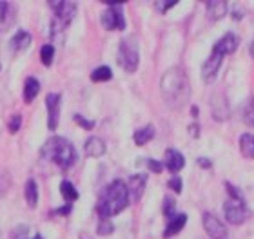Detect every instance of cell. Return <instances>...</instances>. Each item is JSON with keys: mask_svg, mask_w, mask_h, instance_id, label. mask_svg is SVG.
Wrapping results in <instances>:
<instances>
[{"mask_svg": "<svg viewBox=\"0 0 254 239\" xmlns=\"http://www.w3.org/2000/svg\"><path fill=\"white\" fill-rule=\"evenodd\" d=\"M160 93L171 109H182L184 105H187L190 96V85L186 71L180 67H171L169 71H165L160 82Z\"/></svg>", "mask_w": 254, "mask_h": 239, "instance_id": "1", "label": "cell"}, {"mask_svg": "<svg viewBox=\"0 0 254 239\" xmlns=\"http://www.w3.org/2000/svg\"><path fill=\"white\" fill-rule=\"evenodd\" d=\"M129 205V191L122 180H115L111 185H107L98 196L96 201V214L100 219H111L127 208Z\"/></svg>", "mask_w": 254, "mask_h": 239, "instance_id": "2", "label": "cell"}, {"mask_svg": "<svg viewBox=\"0 0 254 239\" xmlns=\"http://www.w3.org/2000/svg\"><path fill=\"white\" fill-rule=\"evenodd\" d=\"M42 156L57 163L60 169H69L76 161V150L73 143L62 136H53L51 140H48L42 147Z\"/></svg>", "mask_w": 254, "mask_h": 239, "instance_id": "3", "label": "cell"}, {"mask_svg": "<svg viewBox=\"0 0 254 239\" xmlns=\"http://www.w3.org/2000/svg\"><path fill=\"white\" fill-rule=\"evenodd\" d=\"M49 7L55 13V18L51 20V37L55 40H62L65 27L73 22L74 15H76V4L74 2H65V0H51Z\"/></svg>", "mask_w": 254, "mask_h": 239, "instance_id": "4", "label": "cell"}, {"mask_svg": "<svg viewBox=\"0 0 254 239\" xmlns=\"http://www.w3.org/2000/svg\"><path fill=\"white\" fill-rule=\"evenodd\" d=\"M225 187L229 189V199L225 201V205H223L225 219L233 225L244 223L245 219H247V216H249V210H247V207H245L244 197H242L238 189H234L231 183H227Z\"/></svg>", "mask_w": 254, "mask_h": 239, "instance_id": "5", "label": "cell"}, {"mask_svg": "<svg viewBox=\"0 0 254 239\" xmlns=\"http://www.w3.org/2000/svg\"><path fill=\"white\" fill-rule=\"evenodd\" d=\"M118 64L122 65L127 73H134L140 64V49H138L136 37H127L120 42L118 49Z\"/></svg>", "mask_w": 254, "mask_h": 239, "instance_id": "6", "label": "cell"}, {"mask_svg": "<svg viewBox=\"0 0 254 239\" xmlns=\"http://www.w3.org/2000/svg\"><path fill=\"white\" fill-rule=\"evenodd\" d=\"M109 7H107L104 13H102V26L106 27L107 31H124L126 29V18H124V11L122 4L124 2H106Z\"/></svg>", "mask_w": 254, "mask_h": 239, "instance_id": "7", "label": "cell"}, {"mask_svg": "<svg viewBox=\"0 0 254 239\" xmlns=\"http://www.w3.org/2000/svg\"><path fill=\"white\" fill-rule=\"evenodd\" d=\"M203 229L211 239H229V232L225 225L211 212H203Z\"/></svg>", "mask_w": 254, "mask_h": 239, "instance_id": "8", "label": "cell"}, {"mask_svg": "<svg viewBox=\"0 0 254 239\" xmlns=\"http://www.w3.org/2000/svg\"><path fill=\"white\" fill-rule=\"evenodd\" d=\"M222 62H223V54H220L218 51L212 49L211 56L205 60V64L201 65V80H203L205 84H211L212 80L216 78L218 71L222 67Z\"/></svg>", "mask_w": 254, "mask_h": 239, "instance_id": "9", "label": "cell"}, {"mask_svg": "<svg viewBox=\"0 0 254 239\" xmlns=\"http://www.w3.org/2000/svg\"><path fill=\"white\" fill-rule=\"evenodd\" d=\"M46 107H48V127L49 131H57L60 120V95L49 93L46 96Z\"/></svg>", "mask_w": 254, "mask_h": 239, "instance_id": "10", "label": "cell"}, {"mask_svg": "<svg viewBox=\"0 0 254 239\" xmlns=\"http://www.w3.org/2000/svg\"><path fill=\"white\" fill-rule=\"evenodd\" d=\"M240 46V40L238 37L234 35V33H227V35H223L216 44H214V51H218L220 54L223 56H227V54H233Z\"/></svg>", "mask_w": 254, "mask_h": 239, "instance_id": "11", "label": "cell"}, {"mask_svg": "<svg viewBox=\"0 0 254 239\" xmlns=\"http://www.w3.org/2000/svg\"><path fill=\"white\" fill-rule=\"evenodd\" d=\"M145 185H147V176L145 174H134L131 180H129L127 191H129V194H131L132 201H140V199H142Z\"/></svg>", "mask_w": 254, "mask_h": 239, "instance_id": "12", "label": "cell"}, {"mask_svg": "<svg viewBox=\"0 0 254 239\" xmlns=\"http://www.w3.org/2000/svg\"><path fill=\"white\" fill-rule=\"evenodd\" d=\"M165 167L171 172H178V170H182L186 167V158L176 149H167L165 150Z\"/></svg>", "mask_w": 254, "mask_h": 239, "instance_id": "13", "label": "cell"}, {"mask_svg": "<svg viewBox=\"0 0 254 239\" xmlns=\"http://www.w3.org/2000/svg\"><path fill=\"white\" fill-rule=\"evenodd\" d=\"M186 223H187V214H175V216L167 221V227H165V230H164V238L167 239V238L176 236L184 227H186Z\"/></svg>", "mask_w": 254, "mask_h": 239, "instance_id": "14", "label": "cell"}, {"mask_svg": "<svg viewBox=\"0 0 254 239\" xmlns=\"http://www.w3.org/2000/svg\"><path fill=\"white\" fill-rule=\"evenodd\" d=\"M85 154L89 158H100L102 154H106V142L98 136H91L87 142H85Z\"/></svg>", "mask_w": 254, "mask_h": 239, "instance_id": "15", "label": "cell"}, {"mask_svg": "<svg viewBox=\"0 0 254 239\" xmlns=\"http://www.w3.org/2000/svg\"><path fill=\"white\" fill-rule=\"evenodd\" d=\"M31 44V35L27 31H16L13 35V38L9 40V49L13 53H20V51H26Z\"/></svg>", "mask_w": 254, "mask_h": 239, "instance_id": "16", "label": "cell"}, {"mask_svg": "<svg viewBox=\"0 0 254 239\" xmlns=\"http://www.w3.org/2000/svg\"><path fill=\"white\" fill-rule=\"evenodd\" d=\"M225 13H227V2L214 0V2L207 4V16H209V20H220V18L225 16Z\"/></svg>", "mask_w": 254, "mask_h": 239, "instance_id": "17", "label": "cell"}, {"mask_svg": "<svg viewBox=\"0 0 254 239\" xmlns=\"http://www.w3.org/2000/svg\"><path fill=\"white\" fill-rule=\"evenodd\" d=\"M153 138H154V127L153 125L138 129V131H134V134H132V142H134L136 145H140V147L145 145V143H149Z\"/></svg>", "mask_w": 254, "mask_h": 239, "instance_id": "18", "label": "cell"}, {"mask_svg": "<svg viewBox=\"0 0 254 239\" xmlns=\"http://www.w3.org/2000/svg\"><path fill=\"white\" fill-rule=\"evenodd\" d=\"M38 91H40V84H38L37 78H27L26 84H24V100L26 103H31L35 98H37Z\"/></svg>", "mask_w": 254, "mask_h": 239, "instance_id": "19", "label": "cell"}, {"mask_svg": "<svg viewBox=\"0 0 254 239\" xmlns=\"http://www.w3.org/2000/svg\"><path fill=\"white\" fill-rule=\"evenodd\" d=\"M26 201L29 208H37L38 203V187L35 180H27L26 183Z\"/></svg>", "mask_w": 254, "mask_h": 239, "instance_id": "20", "label": "cell"}, {"mask_svg": "<svg viewBox=\"0 0 254 239\" xmlns=\"http://www.w3.org/2000/svg\"><path fill=\"white\" fill-rule=\"evenodd\" d=\"M240 150H242L244 158H254V134H244L240 138Z\"/></svg>", "mask_w": 254, "mask_h": 239, "instance_id": "21", "label": "cell"}, {"mask_svg": "<svg viewBox=\"0 0 254 239\" xmlns=\"http://www.w3.org/2000/svg\"><path fill=\"white\" fill-rule=\"evenodd\" d=\"M60 192H62V197L65 201H74V199H78V191L74 189V185L71 181L64 180L60 183Z\"/></svg>", "mask_w": 254, "mask_h": 239, "instance_id": "22", "label": "cell"}, {"mask_svg": "<svg viewBox=\"0 0 254 239\" xmlns=\"http://www.w3.org/2000/svg\"><path fill=\"white\" fill-rule=\"evenodd\" d=\"M111 78H113V71L107 65H102V67H98V69H95L91 73V80L93 82H107V80Z\"/></svg>", "mask_w": 254, "mask_h": 239, "instance_id": "23", "label": "cell"}, {"mask_svg": "<svg viewBox=\"0 0 254 239\" xmlns=\"http://www.w3.org/2000/svg\"><path fill=\"white\" fill-rule=\"evenodd\" d=\"M53 56H55V48L51 46V44H46V46L42 48V51H40L42 64L46 65V67H49V65L53 64Z\"/></svg>", "mask_w": 254, "mask_h": 239, "instance_id": "24", "label": "cell"}, {"mask_svg": "<svg viewBox=\"0 0 254 239\" xmlns=\"http://www.w3.org/2000/svg\"><path fill=\"white\" fill-rule=\"evenodd\" d=\"M175 208H176V201L173 196H165L164 197V216L167 219H171L175 216Z\"/></svg>", "mask_w": 254, "mask_h": 239, "instance_id": "25", "label": "cell"}, {"mask_svg": "<svg viewBox=\"0 0 254 239\" xmlns=\"http://www.w3.org/2000/svg\"><path fill=\"white\" fill-rule=\"evenodd\" d=\"M9 11H13L11 4L0 0V24H2V26H5V24L9 26V22H7V15H9Z\"/></svg>", "mask_w": 254, "mask_h": 239, "instance_id": "26", "label": "cell"}, {"mask_svg": "<svg viewBox=\"0 0 254 239\" xmlns=\"http://www.w3.org/2000/svg\"><path fill=\"white\" fill-rule=\"evenodd\" d=\"M244 120L249 127H254V100H251L249 103H247V107H245Z\"/></svg>", "mask_w": 254, "mask_h": 239, "instance_id": "27", "label": "cell"}, {"mask_svg": "<svg viewBox=\"0 0 254 239\" xmlns=\"http://www.w3.org/2000/svg\"><path fill=\"white\" fill-rule=\"evenodd\" d=\"M115 230V227H113V223L109 221V219H100V223H98V234L100 236H109Z\"/></svg>", "mask_w": 254, "mask_h": 239, "instance_id": "28", "label": "cell"}, {"mask_svg": "<svg viewBox=\"0 0 254 239\" xmlns=\"http://www.w3.org/2000/svg\"><path fill=\"white\" fill-rule=\"evenodd\" d=\"M20 125H22V116H20V114H13V116L9 118V122H7V129H9L11 134L18 133Z\"/></svg>", "mask_w": 254, "mask_h": 239, "instance_id": "29", "label": "cell"}, {"mask_svg": "<svg viewBox=\"0 0 254 239\" xmlns=\"http://www.w3.org/2000/svg\"><path fill=\"white\" fill-rule=\"evenodd\" d=\"M13 239H31L29 238V227L27 225H18L13 230Z\"/></svg>", "mask_w": 254, "mask_h": 239, "instance_id": "30", "label": "cell"}, {"mask_svg": "<svg viewBox=\"0 0 254 239\" xmlns=\"http://www.w3.org/2000/svg\"><path fill=\"white\" fill-rule=\"evenodd\" d=\"M176 2H178V0H167V2H165V0H158V2L154 4V7H156L160 13H167L171 7H175Z\"/></svg>", "mask_w": 254, "mask_h": 239, "instance_id": "31", "label": "cell"}, {"mask_svg": "<svg viewBox=\"0 0 254 239\" xmlns=\"http://www.w3.org/2000/svg\"><path fill=\"white\" fill-rule=\"evenodd\" d=\"M74 122L78 123L80 127H84L85 131H91V129L95 127V122H89V120H85L84 116H80V114H74Z\"/></svg>", "mask_w": 254, "mask_h": 239, "instance_id": "32", "label": "cell"}, {"mask_svg": "<svg viewBox=\"0 0 254 239\" xmlns=\"http://www.w3.org/2000/svg\"><path fill=\"white\" fill-rule=\"evenodd\" d=\"M167 185H169L171 191H175V192H178V194H180V192H182V187H184V183H182V178H180V176H175V178H171Z\"/></svg>", "mask_w": 254, "mask_h": 239, "instance_id": "33", "label": "cell"}, {"mask_svg": "<svg viewBox=\"0 0 254 239\" xmlns=\"http://www.w3.org/2000/svg\"><path fill=\"white\" fill-rule=\"evenodd\" d=\"M147 167H149V170H153V172H156V174H160V172L164 170V165L160 163V161H156V159H149Z\"/></svg>", "mask_w": 254, "mask_h": 239, "instance_id": "34", "label": "cell"}, {"mask_svg": "<svg viewBox=\"0 0 254 239\" xmlns=\"http://www.w3.org/2000/svg\"><path fill=\"white\" fill-rule=\"evenodd\" d=\"M198 165L203 167V169H211V161L207 158H198Z\"/></svg>", "mask_w": 254, "mask_h": 239, "instance_id": "35", "label": "cell"}, {"mask_svg": "<svg viewBox=\"0 0 254 239\" xmlns=\"http://www.w3.org/2000/svg\"><path fill=\"white\" fill-rule=\"evenodd\" d=\"M71 205H65V207H62V208H59V210H55V214H69L71 212Z\"/></svg>", "mask_w": 254, "mask_h": 239, "instance_id": "36", "label": "cell"}, {"mask_svg": "<svg viewBox=\"0 0 254 239\" xmlns=\"http://www.w3.org/2000/svg\"><path fill=\"white\" fill-rule=\"evenodd\" d=\"M189 131H190V134H192V136H196V138H198V131H200V127H198V125H190L189 127Z\"/></svg>", "mask_w": 254, "mask_h": 239, "instance_id": "37", "label": "cell"}, {"mask_svg": "<svg viewBox=\"0 0 254 239\" xmlns=\"http://www.w3.org/2000/svg\"><path fill=\"white\" fill-rule=\"evenodd\" d=\"M251 56L254 58V38H253V42H251Z\"/></svg>", "mask_w": 254, "mask_h": 239, "instance_id": "38", "label": "cell"}, {"mask_svg": "<svg viewBox=\"0 0 254 239\" xmlns=\"http://www.w3.org/2000/svg\"><path fill=\"white\" fill-rule=\"evenodd\" d=\"M31 239H44V238H42V236H40V234H37V236H35V238H31Z\"/></svg>", "mask_w": 254, "mask_h": 239, "instance_id": "39", "label": "cell"}, {"mask_svg": "<svg viewBox=\"0 0 254 239\" xmlns=\"http://www.w3.org/2000/svg\"><path fill=\"white\" fill-rule=\"evenodd\" d=\"M82 238H84V239H87V238H85V236H82Z\"/></svg>", "mask_w": 254, "mask_h": 239, "instance_id": "40", "label": "cell"}]
</instances>
